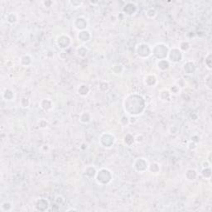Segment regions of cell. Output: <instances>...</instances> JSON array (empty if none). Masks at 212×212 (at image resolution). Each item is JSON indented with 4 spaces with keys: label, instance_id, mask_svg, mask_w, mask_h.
<instances>
[{
    "label": "cell",
    "instance_id": "6da1fadb",
    "mask_svg": "<svg viewBox=\"0 0 212 212\" xmlns=\"http://www.w3.org/2000/svg\"><path fill=\"white\" fill-rule=\"evenodd\" d=\"M113 175L111 173L110 170L102 168L99 171L96 172V176H95V179H96L97 182L101 185H105L110 182L112 180Z\"/></svg>",
    "mask_w": 212,
    "mask_h": 212
},
{
    "label": "cell",
    "instance_id": "7a4b0ae2",
    "mask_svg": "<svg viewBox=\"0 0 212 212\" xmlns=\"http://www.w3.org/2000/svg\"><path fill=\"white\" fill-rule=\"evenodd\" d=\"M167 59L173 63H177L182 59V51L179 48H172L167 55Z\"/></svg>",
    "mask_w": 212,
    "mask_h": 212
},
{
    "label": "cell",
    "instance_id": "3957f363",
    "mask_svg": "<svg viewBox=\"0 0 212 212\" xmlns=\"http://www.w3.org/2000/svg\"><path fill=\"white\" fill-rule=\"evenodd\" d=\"M137 53L138 57H142V58H146L148 57L152 54V48L149 47L147 44H140L137 46Z\"/></svg>",
    "mask_w": 212,
    "mask_h": 212
},
{
    "label": "cell",
    "instance_id": "277c9868",
    "mask_svg": "<svg viewBox=\"0 0 212 212\" xmlns=\"http://www.w3.org/2000/svg\"><path fill=\"white\" fill-rule=\"evenodd\" d=\"M134 167L138 172H140V173H142V172L148 169V162H147L146 159L142 158H137V160L134 162Z\"/></svg>",
    "mask_w": 212,
    "mask_h": 212
},
{
    "label": "cell",
    "instance_id": "5b68a950",
    "mask_svg": "<svg viewBox=\"0 0 212 212\" xmlns=\"http://www.w3.org/2000/svg\"><path fill=\"white\" fill-rule=\"evenodd\" d=\"M74 26L80 32L83 30H86V27H88V21L84 17H78L74 21Z\"/></svg>",
    "mask_w": 212,
    "mask_h": 212
},
{
    "label": "cell",
    "instance_id": "8992f818",
    "mask_svg": "<svg viewBox=\"0 0 212 212\" xmlns=\"http://www.w3.org/2000/svg\"><path fill=\"white\" fill-rule=\"evenodd\" d=\"M57 43L60 48L66 49L69 47L70 44V38L67 35H61L58 37L57 40Z\"/></svg>",
    "mask_w": 212,
    "mask_h": 212
},
{
    "label": "cell",
    "instance_id": "52a82bcc",
    "mask_svg": "<svg viewBox=\"0 0 212 212\" xmlns=\"http://www.w3.org/2000/svg\"><path fill=\"white\" fill-rule=\"evenodd\" d=\"M77 38L79 41H81L82 42H87L90 40L91 34H90V32H89L88 30H83V31L79 32Z\"/></svg>",
    "mask_w": 212,
    "mask_h": 212
},
{
    "label": "cell",
    "instance_id": "ba28073f",
    "mask_svg": "<svg viewBox=\"0 0 212 212\" xmlns=\"http://www.w3.org/2000/svg\"><path fill=\"white\" fill-rule=\"evenodd\" d=\"M137 11V5L133 2H129L124 6V12L128 15H133Z\"/></svg>",
    "mask_w": 212,
    "mask_h": 212
},
{
    "label": "cell",
    "instance_id": "9c48e42d",
    "mask_svg": "<svg viewBox=\"0 0 212 212\" xmlns=\"http://www.w3.org/2000/svg\"><path fill=\"white\" fill-rule=\"evenodd\" d=\"M89 91H90V89H89V87L86 85H81L78 88V93L81 94V95H82V96L87 95Z\"/></svg>",
    "mask_w": 212,
    "mask_h": 212
},
{
    "label": "cell",
    "instance_id": "30bf717a",
    "mask_svg": "<svg viewBox=\"0 0 212 212\" xmlns=\"http://www.w3.org/2000/svg\"><path fill=\"white\" fill-rule=\"evenodd\" d=\"M7 21L11 23V24H14L15 22H18V16L15 13H10L7 15Z\"/></svg>",
    "mask_w": 212,
    "mask_h": 212
},
{
    "label": "cell",
    "instance_id": "8fae6325",
    "mask_svg": "<svg viewBox=\"0 0 212 212\" xmlns=\"http://www.w3.org/2000/svg\"><path fill=\"white\" fill-rule=\"evenodd\" d=\"M154 79H157V78H156L155 75H148L147 76H145V78H144L145 85L150 86V87L153 86L155 84L152 82V80H154Z\"/></svg>",
    "mask_w": 212,
    "mask_h": 212
},
{
    "label": "cell",
    "instance_id": "7c38bea8",
    "mask_svg": "<svg viewBox=\"0 0 212 212\" xmlns=\"http://www.w3.org/2000/svg\"><path fill=\"white\" fill-rule=\"evenodd\" d=\"M46 99V105H44V104H42V103H41V108L42 109H43L44 110H46V111H48V110H51V109H52V106H53V105H52V102H51V100L49 99Z\"/></svg>",
    "mask_w": 212,
    "mask_h": 212
},
{
    "label": "cell",
    "instance_id": "4fadbf2b",
    "mask_svg": "<svg viewBox=\"0 0 212 212\" xmlns=\"http://www.w3.org/2000/svg\"><path fill=\"white\" fill-rule=\"evenodd\" d=\"M158 164L157 163H152L150 164V165H148V170L150 171L152 173H153V174H158L159 172L158 170H156V167H158Z\"/></svg>",
    "mask_w": 212,
    "mask_h": 212
},
{
    "label": "cell",
    "instance_id": "5bb4252c",
    "mask_svg": "<svg viewBox=\"0 0 212 212\" xmlns=\"http://www.w3.org/2000/svg\"><path fill=\"white\" fill-rule=\"evenodd\" d=\"M20 105H21V106L22 108H27L30 105L29 99H27V98H22L21 99V101H20Z\"/></svg>",
    "mask_w": 212,
    "mask_h": 212
},
{
    "label": "cell",
    "instance_id": "9a60e30c",
    "mask_svg": "<svg viewBox=\"0 0 212 212\" xmlns=\"http://www.w3.org/2000/svg\"><path fill=\"white\" fill-rule=\"evenodd\" d=\"M69 4H70L71 7H74V8H79V7H81V6L83 4V2H79V1H70V2H69Z\"/></svg>",
    "mask_w": 212,
    "mask_h": 212
},
{
    "label": "cell",
    "instance_id": "2e32d148",
    "mask_svg": "<svg viewBox=\"0 0 212 212\" xmlns=\"http://www.w3.org/2000/svg\"><path fill=\"white\" fill-rule=\"evenodd\" d=\"M152 14V18H154L156 16H157V14H158V12L156 11V9H154V8H149L148 11H147V13H146V15L147 14Z\"/></svg>",
    "mask_w": 212,
    "mask_h": 212
}]
</instances>
